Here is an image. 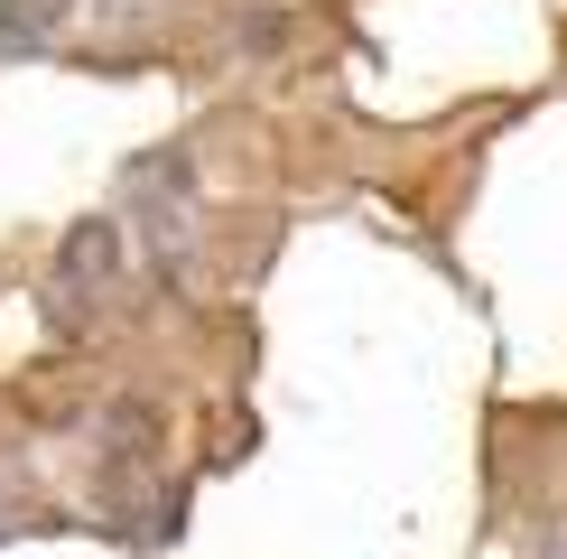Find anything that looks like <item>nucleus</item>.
I'll return each instance as SVG.
<instances>
[]
</instances>
